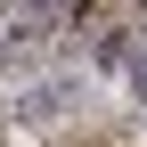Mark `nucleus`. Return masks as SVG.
<instances>
[{
    "label": "nucleus",
    "instance_id": "obj_1",
    "mask_svg": "<svg viewBox=\"0 0 147 147\" xmlns=\"http://www.w3.org/2000/svg\"><path fill=\"white\" fill-rule=\"evenodd\" d=\"M65 98H74V82H41V90H25V98H16V115H25V123H49Z\"/></svg>",
    "mask_w": 147,
    "mask_h": 147
},
{
    "label": "nucleus",
    "instance_id": "obj_2",
    "mask_svg": "<svg viewBox=\"0 0 147 147\" xmlns=\"http://www.w3.org/2000/svg\"><path fill=\"white\" fill-rule=\"evenodd\" d=\"M131 82H139V98H147V57H139V65H131Z\"/></svg>",
    "mask_w": 147,
    "mask_h": 147
}]
</instances>
